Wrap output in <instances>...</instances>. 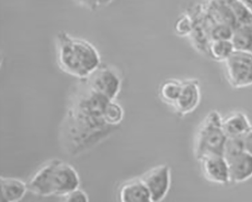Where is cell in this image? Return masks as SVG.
Here are the masks:
<instances>
[{"label":"cell","mask_w":252,"mask_h":202,"mask_svg":"<svg viewBox=\"0 0 252 202\" xmlns=\"http://www.w3.org/2000/svg\"><path fill=\"white\" fill-rule=\"evenodd\" d=\"M227 161L231 182L242 183L252 178V154L245 151Z\"/></svg>","instance_id":"cell-12"},{"label":"cell","mask_w":252,"mask_h":202,"mask_svg":"<svg viewBox=\"0 0 252 202\" xmlns=\"http://www.w3.org/2000/svg\"><path fill=\"white\" fill-rule=\"evenodd\" d=\"M80 179L75 168L61 159L49 160L39 167L28 182V190L42 197H63L80 187Z\"/></svg>","instance_id":"cell-3"},{"label":"cell","mask_w":252,"mask_h":202,"mask_svg":"<svg viewBox=\"0 0 252 202\" xmlns=\"http://www.w3.org/2000/svg\"><path fill=\"white\" fill-rule=\"evenodd\" d=\"M125 117L123 108L119 103L114 100H110L106 105L104 112V119L107 124L111 127H117Z\"/></svg>","instance_id":"cell-17"},{"label":"cell","mask_w":252,"mask_h":202,"mask_svg":"<svg viewBox=\"0 0 252 202\" xmlns=\"http://www.w3.org/2000/svg\"><path fill=\"white\" fill-rule=\"evenodd\" d=\"M183 80L170 78L164 81L159 87L160 100L174 108L182 89Z\"/></svg>","instance_id":"cell-14"},{"label":"cell","mask_w":252,"mask_h":202,"mask_svg":"<svg viewBox=\"0 0 252 202\" xmlns=\"http://www.w3.org/2000/svg\"><path fill=\"white\" fill-rule=\"evenodd\" d=\"M193 30V20L189 12H185L177 18L174 25V31L180 37H189Z\"/></svg>","instance_id":"cell-19"},{"label":"cell","mask_w":252,"mask_h":202,"mask_svg":"<svg viewBox=\"0 0 252 202\" xmlns=\"http://www.w3.org/2000/svg\"><path fill=\"white\" fill-rule=\"evenodd\" d=\"M235 50L232 40H213L208 46V56L214 61L224 63Z\"/></svg>","instance_id":"cell-15"},{"label":"cell","mask_w":252,"mask_h":202,"mask_svg":"<svg viewBox=\"0 0 252 202\" xmlns=\"http://www.w3.org/2000/svg\"><path fill=\"white\" fill-rule=\"evenodd\" d=\"M232 41L236 50L252 53V24L236 28Z\"/></svg>","instance_id":"cell-16"},{"label":"cell","mask_w":252,"mask_h":202,"mask_svg":"<svg viewBox=\"0 0 252 202\" xmlns=\"http://www.w3.org/2000/svg\"><path fill=\"white\" fill-rule=\"evenodd\" d=\"M70 102L64 123V135L78 146L95 145L115 128L107 124L104 112L111 99L93 90L85 80Z\"/></svg>","instance_id":"cell-1"},{"label":"cell","mask_w":252,"mask_h":202,"mask_svg":"<svg viewBox=\"0 0 252 202\" xmlns=\"http://www.w3.org/2000/svg\"><path fill=\"white\" fill-rule=\"evenodd\" d=\"M244 143L242 137H227L223 149V156L227 161L245 152Z\"/></svg>","instance_id":"cell-18"},{"label":"cell","mask_w":252,"mask_h":202,"mask_svg":"<svg viewBox=\"0 0 252 202\" xmlns=\"http://www.w3.org/2000/svg\"><path fill=\"white\" fill-rule=\"evenodd\" d=\"M118 197L122 202H151L150 193L140 176L122 183Z\"/></svg>","instance_id":"cell-10"},{"label":"cell","mask_w":252,"mask_h":202,"mask_svg":"<svg viewBox=\"0 0 252 202\" xmlns=\"http://www.w3.org/2000/svg\"><path fill=\"white\" fill-rule=\"evenodd\" d=\"M72 1L76 5L84 9H87L90 12H95L101 8L108 6L115 0H72Z\"/></svg>","instance_id":"cell-20"},{"label":"cell","mask_w":252,"mask_h":202,"mask_svg":"<svg viewBox=\"0 0 252 202\" xmlns=\"http://www.w3.org/2000/svg\"><path fill=\"white\" fill-rule=\"evenodd\" d=\"M241 1L252 12V0H241Z\"/></svg>","instance_id":"cell-23"},{"label":"cell","mask_w":252,"mask_h":202,"mask_svg":"<svg viewBox=\"0 0 252 202\" xmlns=\"http://www.w3.org/2000/svg\"><path fill=\"white\" fill-rule=\"evenodd\" d=\"M243 139L246 152L250 153L252 155V127L243 135Z\"/></svg>","instance_id":"cell-22"},{"label":"cell","mask_w":252,"mask_h":202,"mask_svg":"<svg viewBox=\"0 0 252 202\" xmlns=\"http://www.w3.org/2000/svg\"><path fill=\"white\" fill-rule=\"evenodd\" d=\"M28 183L15 177H0L1 202H17L22 200L28 192Z\"/></svg>","instance_id":"cell-13"},{"label":"cell","mask_w":252,"mask_h":202,"mask_svg":"<svg viewBox=\"0 0 252 202\" xmlns=\"http://www.w3.org/2000/svg\"><path fill=\"white\" fill-rule=\"evenodd\" d=\"M225 74L233 89H243L252 86V53L235 50L224 62Z\"/></svg>","instance_id":"cell-5"},{"label":"cell","mask_w":252,"mask_h":202,"mask_svg":"<svg viewBox=\"0 0 252 202\" xmlns=\"http://www.w3.org/2000/svg\"><path fill=\"white\" fill-rule=\"evenodd\" d=\"M56 51L60 68L79 79H87L101 65V57L94 45L67 32L58 33Z\"/></svg>","instance_id":"cell-2"},{"label":"cell","mask_w":252,"mask_h":202,"mask_svg":"<svg viewBox=\"0 0 252 202\" xmlns=\"http://www.w3.org/2000/svg\"><path fill=\"white\" fill-rule=\"evenodd\" d=\"M252 125L248 115L242 111H233L222 117V127L226 137H242Z\"/></svg>","instance_id":"cell-11"},{"label":"cell","mask_w":252,"mask_h":202,"mask_svg":"<svg viewBox=\"0 0 252 202\" xmlns=\"http://www.w3.org/2000/svg\"><path fill=\"white\" fill-rule=\"evenodd\" d=\"M201 99L199 81L196 78L183 80L182 89L173 109L178 116L184 117L195 112L201 102Z\"/></svg>","instance_id":"cell-8"},{"label":"cell","mask_w":252,"mask_h":202,"mask_svg":"<svg viewBox=\"0 0 252 202\" xmlns=\"http://www.w3.org/2000/svg\"><path fill=\"white\" fill-rule=\"evenodd\" d=\"M151 196V202H161L168 194L171 186V169L167 165L151 168L140 176Z\"/></svg>","instance_id":"cell-7"},{"label":"cell","mask_w":252,"mask_h":202,"mask_svg":"<svg viewBox=\"0 0 252 202\" xmlns=\"http://www.w3.org/2000/svg\"><path fill=\"white\" fill-rule=\"evenodd\" d=\"M63 199L67 202H89V196L87 192L80 187L73 189L63 196Z\"/></svg>","instance_id":"cell-21"},{"label":"cell","mask_w":252,"mask_h":202,"mask_svg":"<svg viewBox=\"0 0 252 202\" xmlns=\"http://www.w3.org/2000/svg\"><path fill=\"white\" fill-rule=\"evenodd\" d=\"M85 80L93 90L111 100L116 99L122 88V79L115 70L108 66H99Z\"/></svg>","instance_id":"cell-6"},{"label":"cell","mask_w":252,"mask_h":202,"mask_svg":"<svg viewBox=\"0 0 252 202\" xmlns=\"http://www.w3.org/2000/svg\"><path fill=\"white\" fill-rule=\"evenodd\" d=\"M226 139L222 127V116L218 111H211L197 129L194 142L195 159L198 161L208 155H223Z\"/></svg>","instance_id":"cell-4"},{"label":"cell","mask_w":252,"mask_h":202,"mask_svg":"<svg viewBox=\"0 0 252 202\" xmlns=\"http://www.w3.org/2000/svg\"><path fill=\"white\" fill-rule=\"evenodd\" d=\"M198 162L202 175L208 182L218 185H226L231 182L229 163L223 155H208Z\"/></svg>","instance_id":"cell-9"}]
</instances>
